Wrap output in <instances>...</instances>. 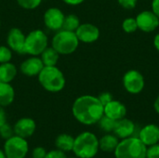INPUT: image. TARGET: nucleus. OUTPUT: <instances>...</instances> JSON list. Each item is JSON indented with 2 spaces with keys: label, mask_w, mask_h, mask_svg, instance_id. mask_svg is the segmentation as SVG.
I'll use <instances>...</instances> for the list:
<instances>
[{
  "label": "nucleus",
  "mask_w": 159,
  "mask_h": 158,
  "mask_svg": "<svg viewBox=\"0 0 159 158\" xmlns=\"http://www.w3.org/2000/svg\"><path fill=\"white\" fill-rule=\"evenodd\" d=\"M44 68V64L40 58L37 56H32L26 59L20 66V71L28 77L36 76Z\"/></svg>",
  "instance_id": "nucleus-13"
},
{
  "label": "nucleus",
  "mask_w": 159,
  "mask_h": 158,
  "mask_svg": "<svg viewBox=\"0 0 159 158\" xmlns=\"http://www.w3.org/2000/svg\"><path fill=\"white\" fill-rule=\"evenodd\" d=\"M13 129L15 135L26 139L31 137L34 133L36 124L34 120L30 117H22L16 122Z\"/></svg>",
  "instance_id": "nucleus-14"
},
{
  "label": "nucleus",
  "mask_w": 159,
  "mask_h": 158,
  "mask_svg": "<svg viewBox=\"0 0 159 158\" xmlns=\"http://www.w3.org/2000/svg\"><path fill=\"white\" fill-rule=\"evenodd\" d=\"M99 149V140L91 132H83L75 138L73 152L78 158H93Z\"/></svg>",
  "instance_id": "nucleus-3"
},
{
  "label": "nucleus",
  "mask_w": 159,
  "mask_h": 158,
  "mask_svg": "<svg viewBox=\"0 0 159 158\" xmlns=\"http://www.w3.org/2000/svg\"><path fill=\"white\" fill-rule=\"evenodd\" d=\"M98 99L100 100V102H102V104L103 105V107H104V105H106L108 102H110L111 101H113V97H112L111 93H109V92H103V93H102V94L98 97Z\"/></svg>",
  "instance_id": "nucleus-32"
},
{
  "label": "nucleus",
  "mask_w": 159,
  "mask_h": 158,
  "mask_svg": "<svg viewBox=\"0 0 159 158\" xmlns=\"http://www.w3.org/2000/svg\"><path fill=\"white\" fill-rule=\"evenodd\" d=\"M7 123V115L4 110V107L0 106V128Z\"/></svg>",
  "instance_id": "nucleus-34"
},
{
  "label": "nucleus",
  "mask_w": 159,
  "mask_h": 158,
  "mask_svg": "<svg viewBox=\"0 0 159 158\" xmlns=\"http://www.w3.org/2000/svg\"><path fill=\"white\" fill-rule=\"evenodd\" d=\"M40 56L44 66H56L60 58V54L52 47H48Z\"/></svg>",
  "instance_id": "nucleus-22"
},
{
  "label": "nucleus",
  "mask_w": 159,
  "mask_h": 158,
  "mask_svg": "<svg viewBox=\"0 0 159 158\" xmlns=\"http://www.w3.org/2000/svg\"><path fill=\"white\" fill-rule=\"evenodd\" d=\"M20 7L24 9H34L42 2V0H17Z\"/></svg>",
  "instance_id": "nucleus-26"
},
{
  "label": "nucleus",
  "mask_w": 159,
  "mask_h": 158,
  "mask_svg": "<svg viewBox=\"0 0 159 158\" xmlns=\"http://www.w3.org/2000/svg\"><path fill=\"white\" fill-rule=\"evenodd\" d=\"M79 40L75 32L60 30L58 31L51 41V47L60 55H69L74 53L78 47Z\"/></svg>",
  "instance_id": "nucleus-5"
},
{
  "label": "nucleus",
  "mask_w": 159,
  "mask_h": 158,
  "mask_svg": "<svg viewBox=\"0 0 159 158\" xmlns=\"http://www.w3.org/2000/svg\"><path fill=\"white\" fill-rule=\"evenodd\" d=\"M65 15L58 7H49L44 13V22L48 29L51 31H60L62 28Z\"/></svg>",
  "instance_id": "nucleus-9"
},
{
  "label": "nucleus",
  "mask_w": 159,
  "mask_h": 158,
  "mask_svg": "<svg viewBox=\"0 0 159 158\" xmlns=\"http://www.w3.org/2000/svg\"><path fill=\"white\" fill-rule=\"evenodd\" d=\"M135 129H136L135 124L131 120L124 117L122 119L116 120V127L113 132L116 134L117 138L127 139L129 137H133L135 133Z\"/></svg>",
  "instance_id": "nucleus-16"
},
{
  "label": "nucleus",
  "mask_w": 159,
  "mask_h": 158,
  "mask_svg": "<svg viewBox=\"0 0 159 158\" xmlns=\"http://www.w3.org/2000/svg\"><path fill=\"white\" fill-rule=\"evenodd\" d=\"M17 75L16 66L9 62L0 63V82L10 83Z\"/></svg>",
  "instance_id": "nucleus-19"
},
{
  "label": "nucleus",
  "mask_w": 159,
  "mask_h": 158,
  "mask_svg": "<svg viewBox=\"0 0 159 158\" xmlns=\"http://www.w3.org/2000/svg\"><path fill=\"white\" fill-rule=\"evenodd\" d=\"M158 26H159V25H158Z\"/></svg>",
  "instance_id": "nucleus-42"
},
{
  "label": "nucleus",
  "mask_w": 159,
  "mask_h": 158,
  "mask_svg": "<svg viewBox=\"0 0 159 158\" xmlns=\"http://www.w3.org/2000/svg\"><path fill=\"white\" fill-rule=\"evenodd\" d=\"M136 21L138 28L147 33L154 31L159 25V18L153 11H143L137 16Z\"/></svg>",
  "instance_id": "nucleus-11"
},
{
  "label": "nucleus",
  "mask_w": 159,
  "mask_h": 158,
  "mask_svg": "<svg viewBox=\"0 0 159 158\" xmlns=\"http://www.w3.org/2000/svg\"><path fill=\"white\" fill-rule=\"evenodd\" d=\"M99 126L100 128L105 131V132H112L114 131L115 129V127H116V120H114L106 115H102V117L99 120Z\"/></svg>",
  "instance_id": "nucleus-24"
},
{
  "label": "nucleus",
  "mask_w": 159,
  "mask_h": 158,
  "mask_svg": "<svg viewBox=\"0 0 159 158\" xmlns=\"http://www.w3.org/2000/svg\"><path fill=\"white\" fill-rule=\"evenodd\" d=\"M118 2L123 7L128 9L134 8L137 4V0H118Z\"/></svg>",
  "instance_id": "nucleus-33"
},
{
  "label": "nucleus",
  "mask_w": 159,
  "mask_h": 158,
  "mask_svg": "<svg viewBox=\"0 0 159 158\" xmlns=\"http://www.w3.org/2000/svg\"><path fill=\"white\" fill-rule=\"evenodd\" d=\"M71 158H76V157H71Z\"/></svg>",
  "instance_id": "nucleus-41"
},
{
  "label": "nucleus",
  "mask_w": 159,
  "mask_h": 158,
  "mask_svg": "<svg viewBox=\"0 0 159 158\" xmlns=\"http://www.w3.org/2000/svg\"><path fill=\"white\" fill-rule=\"evenodd\" d=\"M146 158H159V144L149 146L146 150Z\"/></svg>",
  "instance_id": "nucleus-29"
},
{
  "label": "nucleus",
  "mask_w": 159,
  "mask_h": 158,
  "mask_svg": "<svg viewBox=\"0 0 159 158\" xmlns=\"http://www.w3.org/2000/svg\"><path fill=\"white\" fill-rule=\"evenodd\" d=\"M127 114V109L123 103L118 101H111L106 105H104V115L114 119L119 120L125 117Z\"/></svg>",
  "instance_id": "nucleus-17"
},
{
  "label": "nucleus",
  "mask_w": 159,
  "mask_h": 158,
  "mask_svg": "<svg viewBox=\"0 0 159 158\" xmlns=\"http://www.w3.org/2000/svg\"><path fill=\"white\" fill-rule=\"evenodd\" d=\"M37 76L40 85L48 92H60L65 87V77L57 66H44Z\"/></svg>",
  "instance_id": "nucleus-2"
},
{
  "label": "nucleus",
  "mask_w": 159,
  "mask_h": 158,
  "mask_svg": "<svg viewBox=\"0 0 159 158\" xmlns=\"http://www.w3.org/2000/svg\"><path fill=\"white\" fill-rule=\"evenodd\" d=\"M0 158H7L6 157V155H5L4 150H0Z\"/></svg>",
  "instance_id": "nucleus-39"
},
{
  "label": "nucleus",
  "mask_w": 159,
  "mask_h": 158,
  "mask_svg": "<svg viewBox=\"0 0 159 158\" xmlns=\"http://www.w3.org/2000/svg\"><path fill=\"white\" fill-rule=\"evenodd\" d=\"M29 150L28 142L24 138L17 135L6 140L4 152L7 158H24Z\"/></svg>",
  "instance_id": "nucleus-7"
},
{
  "label": "nucleus",
  "mask_w": 159,
  "mask_h": 158,
  "mask_svg": "<svg viewBox=\"0 0 159 158\" xmlns=\"http://www.w3.org/2000/svg\"><path fill=\"white\" fill-rule=\"evenodd\" d=\"M15 99V90L9 83L0 82V106L10 105Z\"/></svg>",
  "instance_id": "nucleus-18"
},
{
  "label": "nucleus",
  "mask_w": 159,
  "mask_h": 158,
  "mask_svg": "<svg viewBox=\"0 0 159 158\" xmlns=\"http://www.w3.org/2000/svg\"><path fill=\"white\" fill-rule=\"evenodd\" d=\"M47 153L48 152L46 151L45 148H43L41 146H38V147H35L33 150L32 156H33V158H45Z\"/></svg>",
  "instance_id": "nucleus-31"
},
{
  "label": "nucleus",
  "mask_w": 159,
  "mask_h": 158,
  "mask_svg": "<svg viewBox=\"0 0 159 158\" xmlns=\"http://www.w3.org/2000/svg\"><path fill=\"white\" fill-rule=\"evenodd\" d=\"M14 129L7 123L4 124L1 128H0V137L4 140H7L9 138H11L12 136H14Z\"/></svg>",
  "instance_id": "nucleus-27"
},
{
  "label": "nucleus",
  "mask_w": 159,
  "mask_h": 158,
  "mask_svg": "<svg viewBox=\"0 0 159 158\" xmlns=\"http://www.w3.org/2000/svg\"><path fill=\"white\" fill-rule=\"evenodd\" d=\"M119 142L116 136L107 134L99 140V147L103 152H115Z\"/></svg>",
  "instance_id": "nucleus-21"
},
{
  "label": "nucleus",
  "mask_w": 159,
  "mask_h": 158,
  "mask_svg": "<svg viewBox=\"0 0 159 158\" xmlns=\"http://www.w3.org/2000/svg\"><path fill=\"white\" fill-rule=\"evenodd\" d=\"M123 84L127 91L132 94L140 93L144 88V79L141 73L136 70H130L125 74Z\"/></svg>",
  "instance_id": "nucleus-8"
},
{
  "label": "nucleus",
  "mask_w": 159,
  "mask_h": 158,
  "mask_svg": "<svg viewBox=\"0 0 159 158\" xmlns=\"http://www.w3.org/2000/svg\"><path fill=\"white\" fill-rule=\"evenodd\" d=\"M65 4L70 5V6H77L80 5L81 3H83L85 0H62Z\"/></svg>",
  "instance_id": "nucleus-36"
},
{
  "label": "nucleus",
  "mask_w": 159,
  "mask_h": 158,
  "mask_svg": "<svg viewBox=\"0 0 159 158\" xmlns=\"http://www.w3.org/2000/svg\"><path fill=\"white\" fill-rule=\"evenodd\" d=\"M48 36L40 29L30 32L25 36L24 53L31 56H39L48 47Z\"/></svg>",
  "instance_id": "nucleus-6"
},
{
  "label": "nucleus",
  "mask_w": 159,
  "mask_h": 158,
  "mask_svg": "<svg viewBox=\"0 0 159 158\" xmlns=\"http://www.w3.org/2000/svg\"><path fill=\"white\" fill-rule=\"evenodd\" d=\"M154 45H155V47H157V49L159 51V34H157V35H156V37H155Z\"/></svg>",
  "instance_id": "nucleus-37"
},
{
  "label": "nucleus",
  "mask_w": 159,
  "mask_h": 158,
  "mask_svg": "<svg viewBox=\"0 0 159 158\" xmlns=\"http://www.w3.org/2000/svg\"><path fill=\"white\" fill-rule=\"evenodd\" d=\"M75 34L79 41L84 43H93L98 40L100 31L97 26L91 23H82L75 31Z\"/></svg>",
  "instance_id": "nucleus-12"
},
{
  "label": "nucleus",
  "mask_w": 159,
  "mask_h": 158,
  "mask_svg": "<svg viewBox=\"0 0 159 158\" xmlns=\"http://www.w3.org/2000/svg\"><path fill=\"white\" fill-rule=\"evenodd\" d=\"M74 117L84 125H93L104 115V107L98 99L91 95L78 97L72 107Z\"/></svg>",
  "instance_id": "nucleus-1"
},
{
  "label": "nucleus",
  "mask_w": 159,
  "mask_h": 158,
  "mask_svg": "<svg viewBox=\"0 0 159 158\" xmlns=\"http://www.w3.org/2000/svg\"><path fill=\"white\" fill-rule=\"evenodd\" d=\"M147 146L138 137L123 139L115 150L116 158H146Z\"/></svg>",
  "instance_id": "nucleus-4"
},
{
  "label": "nucleus",
  "mask_w": 159,
  "mask_h": 158,
  "mask_svg": "<svg viewBox=\"0 0 159 158\" xmlns=\"http://www.w3.org/2000/svg\"><path fill=\"white\" fill-rule=\"evenodd\" d=\"M155 109H156V111L159 114V96L157 98V100L155 102Z\"/></svg>",
  "instance_id": "nucleus-38"
},
{
  "label": "nucleus",
  "mask_w": 159,
  "mask_h": 158,
  "mask_svg": "<svg viewBox=\"0 0 159 158\" xmlns=\"http://www.w3.org/2000/svg\"><path fill=\"white\" fill-rule=\"evenodd\" d=\"M80 25V20L78 17L75 14H69L64 17L63 24H62V30L66 31H71V32H75L76 29Z\"/></svg>",
  "instance_id": "nucleus-23"
},
{
  "label": "nucleus",
  "mask_w": 159,
  "mask_h": 158,
  "mask_svg": "<svg viewBox=\"0 0 159 158\" xmlns=\"http://www.w3.org/2000/svg\"><path fill=\"white\" fill-rule=\"evenodd\" d=\"M12 59V50L7 46H0V63L9 62Z\"/></svg>",
  "instance_id": "nucleus-25"
},
{
  "label": "nucleus",
  "mask_w": 159,
  "mask_h": 158,
  "mask_svg": "<svg viewBox=\"0 0 159 158\" xmlns=\"http://www.w3.org/2000/svg\"><path fill=\"white\" fill-rule=\"evenodd\" d=\"M0 27H1V20H0Z\"/></svg>",
  "instance_id": "nucleus-40"
},
{
  "label": "nucleus",
  "mask_w": 159,
  "mask_h": 158,
  "mask_svg": "<svg viewBox=\"0 0 159 158\" xmlns=\"http://www.w3.org/2000/svg\"><path fill=\"white\" fill-rule=\"evenodd\" d=\"M7 47L11 50L19 54H25L24 53L25 35L20 29L16 27L11 28L7 35Z\"/></svg>",
  "instance_id": "nucleus-10"
},
{
  "label": "nucleus",
  "mask_w": 159,
  "mask_h": 158,
  "mask_svg": "<svg viewBox=\"0 0 159 158\" xmlns=\"http://www.w3.org/2000/svg\"><path fill=\"white\" fill-rule=\"evenodd\" d=\"M152 7H153V12L159 18V0H153Z\"/></svg>",
  "instance_id": "nucleus-35"
},
{
  "label": "nucleus",
  "mask_w": 159,
  "mask_h": 158,
  "mask_svg": "<svg viewBox=\"0 0 159 158\" xmlns=\"http://www.w3.org/2000/svg\"><path fill=\"white\" fill-rule=\"evenodd\" d=\"M137 28H138V24L136 19L129 18L126 19L123 22V29L127 33H133L137 30Z\"/></svg>",
  "instance_id": "nucleus-28"
},
{
  "label": "nucleus",
  "mask_w": 159,
  "mask_h": 158,
  "mask_svg": "<svg viewBox=\"0 0 159 158\" xmlns=\"http://www.w3.org/2000/svg\"><path fill=\"white\" fill-rule=\"evenodd\" d=\"M45 158H67L66 157V155L64 152L59 150V149H56V150H52V151H49L47 153L46 155V157Z\"/></svg>",
  "instance_id": "nucleus-30"
},
{
  "label": "nucleus",
  "mask_w": 159,
  "mask_h": 158,
  "mask_svg": "<svg viewBox=\"0 0 159 158\" xmlns=\"http://www.w3.org/2000/svg\"><path fill=\"white\" fill-rule=\"evenodd\" d=\"M74 143H75V138L66 133L60 134L56 138V141H55V145H56L57 149H59L64 153L73 151Z\"/></svg>",
  "instance_id": "nucleus-20"
},
{
  "label": "nucleus",
  "mask_w": 159,
  "mask_h": 158,
  "mask_svg": "<svg viewBox=\"0 0 159 158\" xmlns=\"http://www.w3.org/2000/svg\"><path fill=\"white\" fill-rule=\"evenodd\" d=\"M138 138L143 142L146 146H151L159 142V127L154 124H150L143 128L139 134Z\"/></svg>",
  "instance_id": "nucleus-15"
}]
</instances>
